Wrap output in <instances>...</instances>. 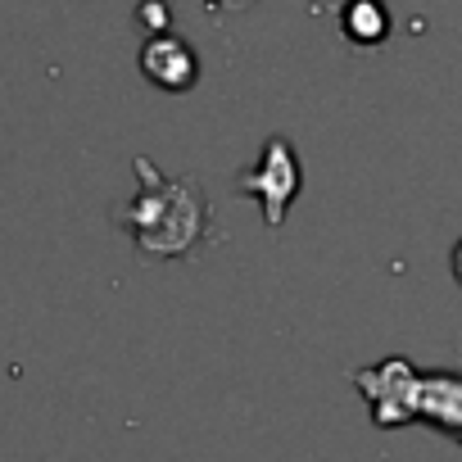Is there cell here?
I'll return each instance as SVG.
<instances>
[{
	"label": "cell",
	"instance_id": "2",
	"mask_svg": "<svg viewBox=\"0 0 462 462\" xmlns=\"http://www.w3.org/2000/svg\"><path fill=\"white\" fill-rule=\"evenodd\" d=\"M245 195H259L263 199V213L268 222L277 226L282 222V208L295 199L300 190V163H295V150L286 141H268V154H263V168L254 177H241L236 181Z\"/></svg>",
	"mask_w": 462,
	"mask_h": 462
},
{
	"label": "cell",
	"instance_id": "3",
	"mask_svg": "<svg viewBox=\"0 0 462 462\" xmlns=\"http://www.w3.org/2000/svg\"><path fill=\"white\" fill-rule=\"evenodd\" d=\"M141 69H145V78H150L154 87H163V91H186V87L195 82V73H199L190 46H186V42H172V37L150 42V46L141 51Z\"/></svg>",
	"mask_w": 462,
	"mask_h": 462
},
{
	"label": "cell",
	"instance_id": "4",
	"mask_svg": "<svg viewBox=\"0 0 462 462\" xmlns=\"http://www.w3.org/2000/svg\"><path fill=\"white\" fill-rule=\"evenodd\" d=\"M345 23H349V37L354 42H381L385 37V10L376 5V0H354Z\"/></svg>",
	"mask_w": 462,
	"mask_h": 462
},
{
	"label": "cell",
	"instance_id": "5",
	"mask_svg": "<svg viewBox=\"0 0 462 462\" xmlns=\"http://www.w3.org/2000/svg\"><path fill=\"white\" fill-rule=\"evenodd\" d=\"M448 263H453V282L462 286V241L453 245V259H448Z\"/></svg>",
	"mask_w": 462,
	"mask_h": 462
},
{
	"label": "cell",
	"instance_id": "1",
	"mask_svg": "<svg viewBox=\"0 0 462 462\" xmlns=\"http://www.w3.org/2000/svg\"><path fill=\"white\" fill-rule=\"evenodd\" d=\"M141 172V199L118 213V222L136 236V250L150 259H177L186 254L208 226L204 195L195 181H168L150 159H136Z\"/></svg>",
	"mask_w": 462,
	"mask_h": 462
}]
</instances>
